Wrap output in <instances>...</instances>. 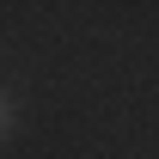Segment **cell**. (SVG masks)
<instances>
[{
  "instance_id": "cell-1",
  "label": "cell",
  "mask_w": 159,
  "mask_h": 159,
  "mask_svg": "<svg viewBox=\"0 0 159 159\" xmlns=\"http://www.w3.org/2000/svg\"><path fill=\"white\" fill-rule=\"evenodd\" d=\"M12 122H19V116H12V98H6V92H0V141L12 135Z\"/></svg>"
}]
</instances>
